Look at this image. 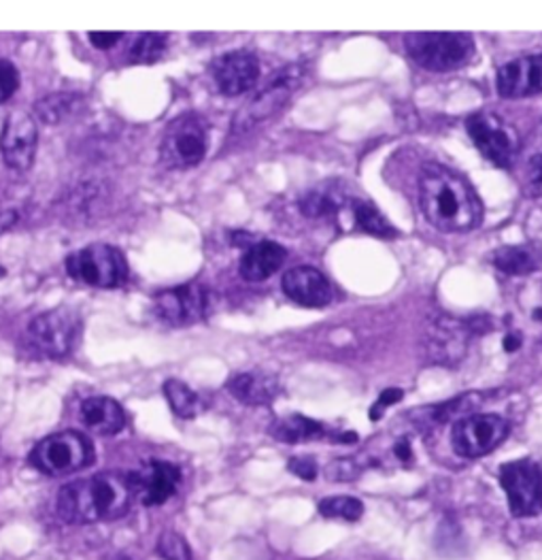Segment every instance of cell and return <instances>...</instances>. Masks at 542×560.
Segmentation results:
<instances>
[{
	"label": "cell",
	"mask_w": 542,
	"mask_h": 560,
	"mask_svg": "<svg viewBox=\"0 0 542 560\" xmlns=\"http://www.w3.org/2000/svg\"><path fill=\"white\" fill-rule=\"evenodd\" d=\"M166 45H168V35H164V33H143L130 45L128 60L132 65H154L164 56Z\"/></svg>",
	"instance_id": "484cf974"
},
{
	"label": "cell",
	"mask_w": 542,
	"mask_h": 560,
	"mask_svg": "<svg viewBox=\"0 0 542 560\" xmlns=\"http://www.w3.org/2000/svg\"><path fill=\"white\" fill-rule=\"evenodd\" d=\"M326 474H328V478H330V480L337 481H347L353 480V478H357V469H355L353 460H349V458H341V460H337V463L328 465Z\"/></svg>",
	"instance_id": "1f68e13d"
},
{
	"label": "cell",
	"mask_w": 542,
	"mask_h": 560,
	"mask_svg": "<svg viewBox=\"0 0 542 560\" xmlns=\"http://www.w3.org/2000/svg\"><path fill=\"white\" fill-rule=\"evenodd\" d=\"M500 483L515 518L542 514V467L530 458L512 460L500 467Z\"/></svg>",
	"instance_id": "30bf717a"
},
{
	"label": "cell",
	"mask_w": 542,
	"mask_h": 560,
	"mask_svg": "<svg viewBox=\"0 0 542 560\" xmlns=\"http://www.w3.org/2000/svg\"><path fill=\"white\" fill-rule=\"evenodd\" d=\"M305 80V65H290L279 78L274 80L247 105H243L233 121L234 135H245L256 126L272 120L292 98L296 88Z\"/></svg>",
	"instance_id": "ba28073f"
},
{
	"label": "cell",
	"mask_w": 542,
	"mask_h": 560,
	"mask_svg": "<svg viewBox=\"0 0 542 560\" xmlns=\"http://www.w3.org/2000/svg\"><path fill=\"white\" fill-rule=\"evenodd\" d=\"M17 220H20V215H17L15 209H4V211H0V237H2L7 231H11V229L17 224Z\"/></svg>",
	"instance_id": "8d00e7d4"
},
{
	"label": "cell",
	"mask_w": 542,
	"mask_h": 560,
	"mask_svg": "<svg viewBox=\"0 0 542 560\" xmlns=\"http://www.w3.org/2000/svg\"><path fill=\"white\" fill-rule=\"evenodd\" d=\"M209 290L202 283H184L162 290L154 296V312L170 326H190L209 314Z\"/></svg>",
	"instance_id": "8fae6325"
},
{
	"label": "cell",
	"mask_w": 542,
	"mask_h": 560,
	"mask_svg": "<svg viewBox=\"0 0 542 560\" xmlns=\"http://www.w3.org/2000/svg\"><path fill=\"white\" fill-rule=\"evenodd\" d=\"M466 130L479 152L496 166H510L515 154V141L503 120L492 114H474L466 120Z\"/></svg>",
	"instance_id": "2e32d148"
},
{
	"label": "cell",
	"mask_w": 542,
	"mask_h": 560,
	"mask_svg": "<svg viewBox=\"0 0 542 560\" xmlns=\"http://www.w3.org/2000/svg\"><path fill=\"white\" fill-rule=\"evenodd\" d=\"M343 199L330 188H317L307 192L301 200V209L307 218H330L339 211Z\"/></svg>",
	"instance_id": "83f0119b"
},
{
	"label": "cell",
	"mask_w": 542,
	"mask_h": 560,
	"mask_svg": "<svg viewBox=\"0 0 542 560\" xmlns=\"http://www.w3.org/2000/svg\"><path fill=\"white\" fill-rule=\"evenodd\" d=\"M272 438L283 443H303V441L319 440L326 435L323 424L315 422L307 416H287L272 424Z\"/></svg>",
	"instance_id": "7402d4cb"
},
{
	"label": "cell",
	"mask_w": 542,
	"mask_h": 560,
	"mask_svg": "<svg viewBox=\"0 0 542 560\" xmlns=\"http://www.w3.org/2000/svg\"><path fill=\"white\" fill-rule=\"evenodd\" d=\"M283 292L298 305L321 310L332 301V288L321 271L313 267H294L283 276Z\"/></svg>",
	"instance_id": "ac0fdd59"
},
{
	"label": "cell",
	"mask_w": 542,
	"mask_h": 560,
	"mask_svg": "<svg viewBox=\"0 0 542 560\" xmlns=\"http://www.w3.org/2000/svg\"><path fill=\"white\" fill-rule=\"evenodd\" d=\"M393 452H396V456L400 458V460H404V463H409L411 458H413V452H411V445H409V441L402 440L396 443V447H393Z\"/></svg>",
	"instance_id": "74e56055"
},
{
	"label": "cell",
	"mask_w": 542,
	"mask_h": 560,
	"mask_svg": "<svg viewBox=\"0 0 542 560\" xmlns=\"http://www.w3.org/2000/svg\"><path fill=\"white\" fill-rule=\"evenodd\" d=\"M472 332L468 330V324L449 316H438L429 322L424 348H426L427 361L443 366H453L462 361L468 352Z\"/></svg>",
	"instance_id": "4fadbf2b"
},
{
	"label": "cell",
	"mask_w": 542,
	"mask_h": 560,
	"mask_svg": "<svg viewBox=\"0 0 542 560\" xmlns=\"http://www.w3.org/2000/svg\"><path fill=\"white\" fill-rule=\"evenodd\" d=\"M20 88V73L9 60H0V105L7 103Z\"/></svg>",
	"instance_id": "4dcf8cb0"
},
{
	"label": "cell",
	"mask_w": 542,
	"mask_h": 560,
	"mask_svg": "<svg viewBox=\"0 0 542 560\" xmlns=\"http://www.w3.org/2000/svg\"><path fill=\"white\" fill-rule=\"evenodd\" d=\"M319 514L334 521L357 522L364 514L362 501L353 497H330L319 503Z\"/></svg>",
	"instance_id": "f1b7e54d"
},
{
	"label": "cell",
	"mask_w": 542,
	"mask_h": 560,
	"mask_svg": "<svg viewBox=\"0 0 542 560\" xmlns=\"http://www.w3.org/2000/svg\"><path fill=\"white\" fill-rule=\"evenodd\" d=\"M290 471L303 480L313 481L317 478V465L309 456H296L290 460Z\"/></svg>",
	"instance_id": "d6a6232c"
},
{
	"label": "cell",
	"mask_w": 542,
	"mask_h": 560,
	"mask_svg": "<svg viewBox=\"0 0 542 560\" xmlns=\"http://www.w3.org/2000/svg\"><path fill=\"white\" fill-rule=\"evenodd\" d=\"M420 202L427 222L445 233H468L483 220V205L470 184L440 164L424 166Z\"/></svg>",
	"instance_id": "6da1fadb"
},
{
	"label": "cell",
	"mask_w": 542,
	"mask_h": 560,
	"mask_svg": "<svg viewBox=\"0 0 542 560\" xmlns=\"http://www.w3.org/2000/svg\"><path fill=\"white\" fill-rule=\"evenodd\" d=\"M37 143H39L37 121L22 112H13L7 116L0 132V154L9 168L26 173L35 162Z\"/></svg>",
	"instance_id": "7c38bea8"
},
{
	"label": "cell",
	"mask_w": 542,
	"mask_h": 560,
	"mask_svg": "<svg viewBox=\"0 0 542 560\" xmlns=\"http://www.w3.org/2000/svg\"><path fill=\"white\" fill-rule=\"evenodd\" d=\"M510 433L508 420L498 413H472L453 422L451 445L462 458H481L503 445Z\"/></svg>",
	"instance_id": "9c48e42d"
},
{
	"label": "cell",
	"mask_w": 542,
	"mask_h": 560,
	"mask_svg": "<svg viewBox=\"0 0 542 560\" xmlns=\"http://www.w3.org/2000/svg\"><path fill=\"white\" fill-rule=\"evenodd\" d=\"M81 328L83 324L75 310L56 307L28 324L26 343L43 359H67L78 348Z\"/></svg>",
	"instance_id": "277c9868"
},
{
	"label": "cell",
	"mask_w": 542,
	"mask_h": 560,
	"mask_svg": "<svg viewBox=\"0 0 542 560\" xmlns=\"http://www.w3.org/2000/svg\"><path fill=\"white\" fill-rule=\"evenodd\" d=\"M519 348H521V335H519V332L506 335V339H504V350H506V352H515V350H519Z\"/></svg>",
	"instance_id": "f35d334b"
},
{
	"label": "cell",
	"mask_w": 542,
	"mask_h": 560,
	"mask_svg": "<svg viewBox=\"0 0 542 560\" xmlns=\"http://www.w3.org/2000/svg\"><path fill=\"white\" fill-rule=\"evenodd\" d=\"M164 395H166L170 409L184 420H192L204 409V402L200 399V395H196L188 384H184L179 380H168L164 384Z\"/></svg>",
	"instance_id": "cb8c5ba5"
},
{
	"label": "cell",
	"mask_w": 542,
	"mask_h": 560,
	"mask_svg": "<svg viewBox=\"0 0 542 560\" xmlns=\"http://www.w3.org/2000/svg\"><path fill=\"white\" fill-rule=\"evenodd\" d=\"M157 555L164 560H192L186 539L170 530L162 533V537L157 539Z\"/></svg>",
	"instance_id": "f546056e"
},
{
	"label": "cell",
	"mask_w": 542,
	"mask_h": 560,
	"mask_svg": "<svg viewBox=\"0 0 542 560\" xmlns=\"http://www.w3.org/2000/svg\"><path fill=\"white\" fill-rule=\"evenodd\" d=\"M498 94L504 98H523L542 94V54L506 62L498 71Z\"/></svg>",
	"instance_id": "e0dca14e"
},
{
	"label": "cell",
	"mask_w": 542,
	"mask_h": 560,
	"mask_svg": "<svg viewBox=\"0 0 542 560\" xmlns=\"http://www.w3.org/2000/svg\"><path fill=\"white\" fill-rule=\"evenodd\" d=\"M81 422L96 435L111 438L126 427V413L117 400L109 397H90L81 402Z\"/></svg>",
	"instance_id": "44dd1931"
},
{
	"label": "cell",
	"mask_w": 542,
	"mask_h": 560,
	"mask_svg": "<svg viewBox=\"0 0 542 560\" xmlns=\"http://www.w3.org/2000/svg\"><path fill=\"white\" fill-rule=\"evenodd\" d=\"M211 75L222 94L238 96L256 85L260 78V60L247 49L228 51L211 62Z\"/></svg>",
	"instance_id": "9a60e30c"
},
{
	"label": "cell",
	"mask_w": 542,
	"mask_h": 560,
	"mask_svg": "<svg viewBox=\"0 0 542 560\" xmlns=\"http://www.w3.org/2000/svg\"><path fill=\"white\" fill-rule=\"evenodd\" d=\"M404 47L415 65L434 73L458 71L474 56V40L466 33H411Z\"/></svg>",
	"instance_id": "3957f363"
},
{
	"label": "cell",
	"mask_w": 542,
	"mask_h": 560,
	"mask_svg": "<svg viewBox=\"0 0 542 560\" xmlns=\"http://www.w3.org/2000/svg\"><path fill=\"white\" fill-rule=\"evenodd\" d=\"M209 150V126L198 114H181L162 135L160 159L168 168H192Z\"/></svg>",
	"instance_id": "52a82bcc"
},
{
	"label": "cell",
	"mask_w": 542,
	"mask_h": 560,
	"mask_svg": "<svg viewBox=\"0 0 542 560\" xmlns=\"http://www.w3.org/2000/svg\"><path fill=\"white\" fill-rule=\"evenodd\" d=\"M494 265L506 276H530L537 269L534 256L523 247H503L494 254Z\"/></svg>",
	"instance_id": "4316f807"
},
{
	"label": "cell",
	"mask_w": 542,
	"mask_h": 560,
	"mask_svg": "<svg viewBox=\"0 0 542 560\" xmlns=\"http://www.w3.org/2000/svg\"><path fill=\"white\" fill-rule=\"evenodd\" d=\"M351 211H353V220L360 226V231H364L373 237H379V240L398 237V231L389 224L386 215L375 205H370L366 200H353Z\"/></svg>",
	"instance_id": "603a6c76"
},
{
	"label": "cell",
	"mask_w": 542,
	"mask_h": 560,
	"mask_svg": "<svg viewBox=\"0 0 542 560\" xmlns=\"http://www.w3.org/2000/svg\"><path fill=\"white\" fill-rule=\"evenodd\" d=\"M134 499L143 505H164L179 488L181 471L177 465L166 460H148L137 471L128 474Z\"/></svg>",
	"instance_id": "5bb4252c"
},
{
	"label": "cell",
	"mask_w": 542,
	"mask_h": 560,
	"mask_svg": "<svg viewBox=\"0 0 542 560\" xmlns=\"http://www.w3.org/2000/svg\"><path fill=\"white\" fill-rule=\"evenodd\" d=\"M528 190L532 197H542V154L528 164Z\"/></svg>",
	"instance_id": "e575fe53"
},
{
	"label": "cell",
	"mask_w": 542,
	"mask_h": 560,
	"mask_svg": "<svg viewBox=\"0 0 542 560\" xmlns=\"http://www.w3.org/2000/svg\"><path fill=\"white\" fill-rule=\"evenodd\" d=\"M402 397H404V393L398 390V388L384 390V395L379 397V400H377V402L373 405V409H370V418H373V420H379V418L386 413V409H388L389 405L402 400Z\"/></svg>",
	"instance_id": "836d02e7"
},
{
	"label": "cell",
	"mask_w": 542,
	"mask_h": 560,
	"mask_svg": "<svg viewBox=\"0 0 542 560\" xmlns=\"http://www.w3.org/2000/svg\"><path fill=\"white\" fill-rule=\"evenodd\" d=\"M121 37H123L121 33H90V43H92L96 49H109V47H114Z\"/></svg>",
	"instance_id": "d590c367"
},
{
	"label": "cell",
	"mask_w": 542,
	"mask_h": 560,
	"mask_svg": "<svg viewBox=\"0 0 542 560\" xmlns=\"http://www.w3.org/2000/svg\"><path fill=\"white\" fill-rule=\"evenodd\" d=\"M2 276H4V269H2V267H0V278H2Z\"/></svg>",
	"instance_id": "ab89813d"
},
{
	"label": "cell",
	"mask_w": 542,
	"mask_h": 560,
	"mask_svg": "<svg viewBox=\"0 0 542 560\" xmlns=\"http://www.w3.org/2000/svg\"><path fill=\"white\" fill-rule=\"evenodd\" d=\"M64 267L73 280L101 290H114L128 280V262L123 252L107 243L81 247L67 258Z\"/></svg>",
	"instance_id": "5b68a950"
},
{
	"label": "cell",
	"mask_w": 542,
	"mask_h": 560,
	"mask_svg": "<svg viewBox=\"0 0 542 560\" xmlns=\"http://www.w3.org/2000/svg\"><path fill=\"white\" fill-rule=\"evenodd\" d=\"M226 388L234 399L240 400L243 405H251V407L271 405L272 400L276 399L281 393L279 380L274 375L262 373V371L236 373L228 380Z\"/></svg>",
	"instance_id": "ffe728a7"
},
{
	"label": "cell",
	"mask_w": 542,
	"mask_h": 560,
	"mask_svg": "<svg viewBox=\"0 0 542 560\" xmlns=\"http://www.w3.org/2000/svg\"><path fill=\"white\" fill-rule=\"evenodd\" d=\"M94 463V445L79 431H62L37 443L31 465L45 476L75 474Z\"/></svg>",
	"instance_id": "8992f818"
},
{
	"label": "cell",
	"mask_w": 542,
	"mask_h": 560,
	"mask_svg": "<svg viewBox=\"0 0 542 560\" xmlns=\"http://www.w3.org/2000/svg\"><path fill=\"white\" fill-rule=\"evenodd\" d=\"M128 474H98L71 481L58 494V514L71 524L116 521L132 505Z\"/></svg>",
	"instance_id": "7a4b0ae2"
},
{
	"label": "cell",
	"mask_w": 542,
	"mask_h": 560,
	"mask_svg": "<svg viewBox=\"0 0 542 560\" xmlns=\"http://www.w3.org/2000/svg\"><path fill=\"white\" fill-rule=\"evenodd\" d=\"M79 105H81L79 94L58 92V94L40 98L37 107H35V114L45 124H60V121L71 118L78 112Z\"/></svg>",
	"instance_id": "d4e9b609"
},
{
	"label": "cell",
	"mask_w": 542,
	"mask_h": 560,
	"mask_svg": "<svg viewBox=\"0 0 542 560\" xmlns=\"http://www.w3.org/2000/svg\"><path fill=\"white\" fill-rule=\"evenodd\" d=\"M287 252L274 241H258L245 249L238 271L245 281H264L272 278L285 262Z\"/></svg>",
	"instance_id": "d6986e66"
}]
</instances>
